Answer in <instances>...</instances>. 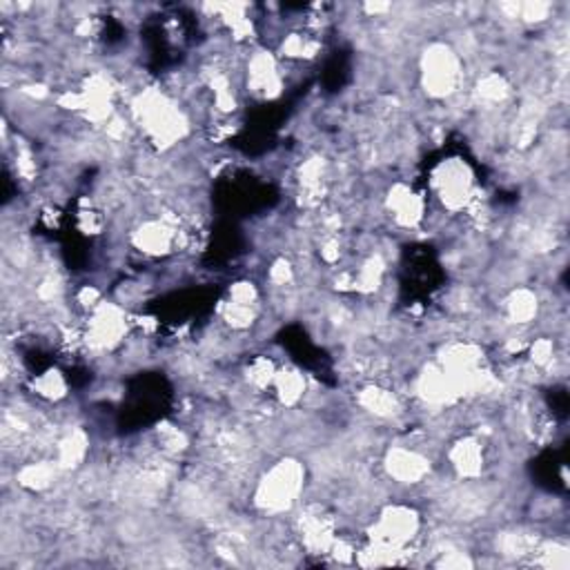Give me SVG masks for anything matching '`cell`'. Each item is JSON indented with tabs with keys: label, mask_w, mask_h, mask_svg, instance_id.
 Here are the masks:
<instances>
[{
	"label": "cell",
	"mask_w": 570,
	"mask_h": 570,
	"mask_svg": "<svg viewBox=\"0 0 570 570\" xmlns=\"http://www.w3.org/2000/svg\"><path fill=\"white\" fill-rule=\"evenodd\" d=\"M306 471L299 462L276 464L261 482L257 492V503L265 510H285L297 501V495L304 488Z\"/></svg>",
	"instance_id": "1"
},
{
	"label": "cell",
	"mask_w": 570,
	"mask_h": 570,
	"mask_svg": "<svg viewBox=\"0 0 570 570\" xmlns=\"http://www.w3.org/2000/svg\"><path fill=\"white\" fill-rule=\"evenodd\" d=\"M385 468L399 484H419L430 473L428 460L411 448H392L385 458Z\"/></svg>",
	"instance_id": "2"
}]
</instances>
